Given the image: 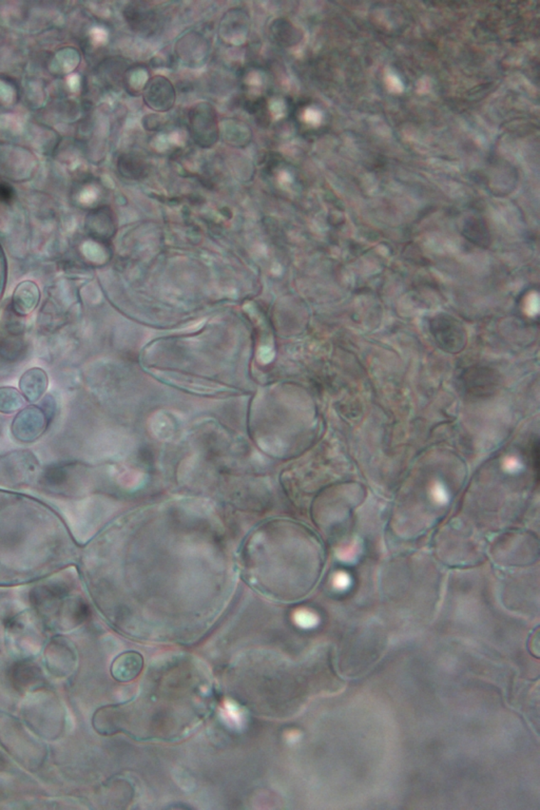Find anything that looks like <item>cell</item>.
<instances>
[{
	"label": "cell",
	"mask_w": 540,
	"mask_h": 810,
	"mask_svg": "<svg viewBox=\"0 0 540 810\" xmlns=\"http://www.w3.org/2000/svg\"><path fill=\"white\" fill-rule=\"evenodd\" d=\"M46 419L43 411L36 406L23 409L13 422V434L23 441H32L45 430Z\"/></svg>",
	"instance_id": "cell-1"
},
{
	"label": "cell",
	"mask_w": 540,
	"mask_h": 810,
	"mask_svg": "<svg viewBox=\"0 0 540 810\" xmlns=\"http://www.w3.org/2000/svg\"><path fill=\"white\" fill-rule=\"evenodd\" d=\"M39 300L41 290L38 285L32 281L21 282L13 293V310L19 316H27L37 307Z\"/></svg>",
	"instance_id": "cell-2"
},
{
	"label": "cell",
	"mask_w": 540,
	"mask_h": 810,
	"mask_svg": "<svg viewBox=\"0 0 540 810\" xmlns=\"http://www.w3.org/2000/svg\"><path fill=\"white\" fill-rule=\"evenodd\" d=\"M144 667V658L139 652L128 651L120 654L113 662L111 673L115 680L128 683L135 680Z\"/></svg>",
	"instance_id": "cell-3"
},
{
	"label": "cell",
	"mask_w": 540,
	"mask_h": 810,
	"mask_svg": "<svg viewBox=\"0 0 540 810\" xmlns=\"http://www.w3.org/2000/svg\"><path fill=\"white\" fill-rule=\"evenodd\" d=\"M49 384L47 374L39 367L26 372L19 381V387L23 396L30 402H36L43 397Z\"/></svg>",
	"instance_id": "cell-4"
},
{
	"label": "cell",
	"mask_w": 540,
	"mask_h": 810,
	"mask_svg": "<svg viewBox=\"0 0 540 810\" xmlns=\"http://www.w3.org/2000/svg\"><path fill=\"white\" fill-rule=\"evenodd\" d=\"M25 404L23 396L12 386L0 387V413L11 414Z\"/></svg>",
	"instance_id": "cell-5"
},
{
	"label": "cell",
	"mask_w": 540,
	"mask_h": 810,
	"mask_svg": "<svg viewBox=\"0 0 540 810\" xmlns=\"http://www.w3.org/2000/svg\"><path fill=\"white\" fill-rule=\"evenodd\" d=\"M432 496L433 499H434V500H436L437 503H447L448 499H449V493H448L447 489H445V487L443 485V483H437L433 485Z\"/></svg>",
	"instance_id": "cell-6"
},
{
	"label": "cell",
	"mask_w": 540,
	"mask_h": 810,
	"mask_svg": "<svg viewBox=\"0 0 540 810\" xmlns=\"http://www.w3.org/2000/svg\"><path fill=\"white\" fill-rule=\"evenodd\" d=\"M295 619H296L297 623H298L299 625L303 626V627H309V626H312V624L314 623V615L310 614L307 611H299V612H297V614L295 615Z\"/></svg>",
	"instance_id": "cell-7"
},
{
	"label": "cell",
	"mask_w": 540,
	"mask_h": 810,
	"mask_svg": "<svg viewBox=\"0 0 540 810\" xmlns=\"http://www.w3.org/2000/svg\"><path fill=\"white\" fill-rule=\"evenodd\" d=\"M539 312V298L537 295H531L526 302V312L531 316L536 315Z\"/></svg>",
	"instance_id": "cell-8"
},
{
	"label": "cell",
	"mask_w": 540,
	"mask_h": 810,
	"mask_svg": "<svg viewBox=\"0 0 540 810\" xmlns=\"http://www.w3.org/2000/svg\"><path fill=\"white\" fill-rule=\"evenodd\" d=\"M13 194H14V191H13L10 185L0 184V201H2V202H9V201H11V199L13 198Z\"/></svg>",
	"instance_id": "cell-9"
},
{
	"label": "cell",
	"mask_w": 540,
	"mask_h": 810,
	"mask_svg": "<svg viewBox=\"0 0 540 810\" xmlns=\"http://www.w3.org/2000/svg\"><path fill=\"white\" fill-rule=\"evenodd\" d=\"M506 468H508L509 470H511V472H514V470H519V468H522V464H520L517 459L509 458L506 463Z\"/></svg>",
	"instance_id": "cell-10"
},
{
	"label": "cell",
	"mask_w": 540,
	"mask_h": 810,
	"mask_svg": "<svg viewBox=\"0 0 540 810\" xmlns=\"http://www.w3.org/2000/svg\"><path fill=\"white\" fill-rule=\"evenodd\" d=\"M532 641V643H533L532 648H531V652H533V653H534V656H536V658H539V633H535L534 636H532V641Z\"/></svg>",
	"instance_id": "cell-11"
},
{
	"label": "cell",
	"mask_w": 540,
	"mask_h": 810,
	"mask_svg": "<svg viewBox=\"0 0 540 810\" xmlns=\"http://www.w3.org/2000/svg\"><path fill=\"white\" fill-rule=\"evenodd\" d=\"M336 582L339 587H344L346 586L349 582H347V577H345V575H339V577H337Z\"/></svg>",
	"instance_id": "cell-12"
}]
</instances>
